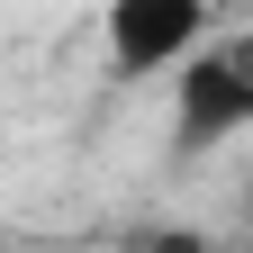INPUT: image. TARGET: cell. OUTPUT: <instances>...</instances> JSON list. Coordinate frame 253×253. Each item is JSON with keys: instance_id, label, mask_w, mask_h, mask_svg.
<instances>
[{"instance_id": "cell-1", "label": "cell", "mask_w": 253, "mask_h": 253, "mask_svg": "<svg viewBox=\"0 0 253 253\" xmlns=\"http://www.w3.org/2000/svg\"><path fill=\"white\" fill-rule=\"evenodd\" d=\"M244 126H253V45L226 37V45L181 54V154H208Z\"/></svg>"}, {"instance_id": "cell-2", "label": "cell", "mask_w": 253, "mask_h": 253, "mask_svg": "<svg viewBox=\"0 0 253 253\" xmlns=\"http://www.w3.org/2000/svg\"><path fill=\"white\" fill-rule=\"evenodd\" d=\"M208 37V0H109V73L118 82H145L163 63L199 54Z\"/></svg>"}, {"instance_id": "cell-3", "label": "cell", "mask_w": 253, "mask_h": 253, "mask_svg": "<svg viewBox=\"0 0 253 253\" xmlns=\"http://www.w3.org/2000/svg\"><path fill=\"white\" fill-rule=\"evenodd\" d=\"M145 253H208V244H199V235H154Z\"/></svg>"}]
</instances>
